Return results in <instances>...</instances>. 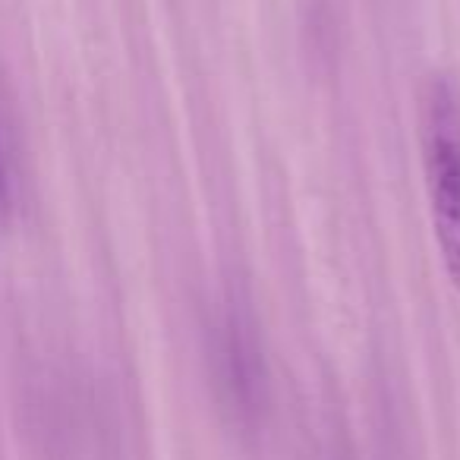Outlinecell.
<instances>
[{
	"label": "cell",
	"instance_id": "2",
	"mask_svg": "<svg viewBox=\"0 0 460 460\" xmlns=\"http://www.w3.org/2000/svg\"><path fill=\"white\" fill-rule=\"evenodd\" d=\"M205 363L215 401L240 432H256L271 403V372L262 334L250 309L227 300L205 328Z\"/></svg>",
	"mask_w": 460,
	"mask_h": 460
},
{
	"label": "cell",
	"instance_id": "3",
	"mask_svg": "<svg viewBox=\"0 0 460 460\" xmlns=\"http://www.w3.org/2000/svg\"><path fill=\"white\" fill-rule=\"evenodd\" d=\"M10 211H13V161H10L4 120H0V221H7Z\"/></svg>",
	"mask_w": 460,
	"mask_h": 460
},
{
	"label": "cell",
	"instance_id": "1",
	"mask_svg": "<svg viewBox=\"0 0 460 460\" xmlns=\"http://www.w3.org/2000/svg\"><path fill=\"white\" fill-rule=\"evenodd\" d=\"M420 142L435 246L460 294V89L447 73H432L420 89Z\"/></svg>",
	"mask_w": 460,
	"mask_h": 460
}]
</instances>
